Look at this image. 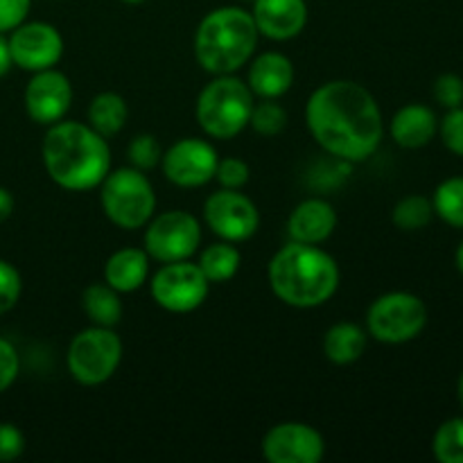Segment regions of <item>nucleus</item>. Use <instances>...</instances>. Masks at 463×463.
Listing matches in <instances>:
<instances>
[{"label":"nucleus","instance_id":"nucleus-33","mask_svg":"<svg viewBox=\"0 0 463 463\" xmlns=\"http://www.w3.org/2000/svg\"><path fill=\"white\" fill-rule=\"evenodd\" d=\"M441 140L452 154L463 156V104L457 109H450L448 116L441 120Z\"/></svg>","mask_w":463,"mask_h":463},{"label":"nucleus","instance_id":"nucleus-13","mask_svg":"<svg viewBox=\"0 0 463 463\" xmlns=\"http://www.w3.org/2000/svg\"><path fill=\"white\" fill-rule=\"evenodd\" d=\"M9 52L14 66L27 72L54 68L63 57V36L50 23L32 21L14 27L9 36Z\"/></svg>","mask_w":463,"mask_h":463},{"label":"nucleus","instance_id":"nucleus-8","mask_svg":"<svg viewBox=\"0 0 463 463\" xmlns=\"http://www.w3.org/2000/svg\"><path fill=\"white\" fill-rule=\"evenodd\" d=\"M428 324L423 298L411 292H389L375 298L366 312V330L383 344H407L419 337Z\"/></svg>","mask_w":463,"mask_h":463},{"label":"nucleus","instance_id":"nucleus-11","mask_svg":"<svg viewBox=\"0 0 463 463\" xmlns=\"http://www.w3.org/2000/svg\"><path fill=\"white\" fill-rule=\"evenodd\" d=\"M203 222L220 240L247 242L260 226V213L240 190L220 188L203 202Z\"/></svg>","mask_w":463,"mask_h":463},{"label":"nucleus","instance_id":"nucleus-41","mask_svg":"<svg viewBox=\"0 0 463 463\" xmlns=\"http://www.w3.org/2000/svg\"><path fill=\"white\" fill-rule=\"evenodd\" d=\"M122 3H127V5H138V3H145V0H122Z\"/></svg>","mask_w":463,"mask_h":463},{"label":"nucleus","instance_id":"nucleus-1","mask_svg":"<svg viewBox=\"0 0 463 463\" xmlns=\"http://www.w3.org/2000/svg\"><path fill=\"white\" fill-rule=\"evenodd\" d=\"M312 138L344 163L373 156L384 136L383 111L369 89L351 80H333L312 90L306 104Z\"/></svg>","mask_w":463,"mask_h":463},{"label":"nucleus","instance_id":"nucleus-24","mask_svg":"<svg viewBox=\"0 0 463 463\" xmlns=\"http://www.w3.org/2000/svg\"><path fill=\"white\" fill-rule=\"evenodd\" d=\"M197 265L211 285L226 283V280H231L240 271L242 256H240V251L235 249L233 242L222 240V242L211 244V247H206L202 253H199Z\"/></svg>","mask_w":463,"mask_h":463},{"label":"nucleus","instance_id":"nucleus-18","mask_svg":"<svg viewBox=\"0 0 463 463\" xmlns=\"http://www.w3.org/2000/svg\"><path fill=\"white\" fill-rule=\"evenodd\" d=\"M294 66L283 52H265L249 66L247 86L260 99H279L292 89Z\"/></svg>","mask_w":463,"mask_h":463},{"label":"nucleus","instance_id":"nucleus-6","mask_svg":"<svg viewBox=\"0 0 463 463\" xmlns=\"http://www.w3.org/2000/svg\"><path fill=\"white\" fill-rule=\"evenodd\" d=\"M99 203L109 222L125 231L147 226L156 211V194L143 170L120 167L99 184Z\"/></svg>","mask_w":463,"mask_h":463},{"label":"nucleus","instance_id":"nucleus-31","mask_svg":"<svg viewBox=\"0 0 463 463\" xmlns=\"http://www.w3.org/2000/svg\"><path fill=\"white\" fill-rule=\"evenodd\" d=\"M249 176H251V170H249L242 158H222V161H217L215 179L222 188L242 190L249 184Z\"/></svg>","mask_w":463,"mask_h":463},{"label":"nucleus","instance_id":"nucleus-34","mask_svg":"<svg viewBox=\"0 0 463 463\" xmlns=\"http://www.w3.org/2000/svg\"><path fill=\"white\" fill-rule=\"evenodd\" d=\"M18 371H21V357H18L16 346L0 337V393L7 392L16 383Z\"/></svg>","mask_w":463,"mask_h":463},{"label":"nucleus","instance_id":"nucleus-37","mask_svg":"<svg viewBox=\"0 0 463 463\" xmlns=\"http://www.w3.org/2000/svg\"><path fill=\"white\" fill-rule=\"evenodd\" d=\"M14 61H12V52H9V39L0 32V77L7 75L12 71Z\"/></svg>","mask_w":463,"mask_h":463},{"label":"nucleus","instance_id":"nucleus-39","mask_svg":"<svg viewBox=\"0 0 463 463\" xmlns=\"http://www.w3.org/2000/svg\"><path fill=\"white\" fill-rule=\"evenodd\" d=\"M457 269L463 274V242L459 244V249H457Z\"/></svg>","mask_w":463,"mask_h":463},{"label":"nucleus","instance_id":"nucleus-14","mask_svg":"<svg viewBox=\"0 0 463 463\" xmlns=\"http://www.w3.org/2000/svg\"><path fill=\"white\" fill-rule=\"evenodd\" d=\"M326 455V441L312 425L279 423L262 439V457L269 463H319Z\"/></svg>","mask_w":463,"mask_h":463},{"label":"nucleus","instance_id":"nucleus-25","mask_svg":"<svg viewBox=\"0 0 463 463\" xmlns=\"http://www.w3.org/2000/svg\"><path fill=\"white\" fill-rule=\"evenodd\" d=\"M434 213L441 217L446 224L463 229V176H452L446 179L432 197Z\"/></svg>","mask_w":463,"mask_h":463},{"label":"nucleus","instance_id":"nucleus-12","mask_svg":"<svg viewBox=\"0 0 463 463\" xmlns=\"http://www.w3.org/2000/svg\"><path fill=\"white\" fill-rule=\"evenodd\" d=\"M217 161V149L208 140L184 138L163 152L161 170L179 188H202L215 179Z\"/></svg>","mask_w":463,"mask_h":463},{"label":"nucleus","instance_id":"nucleus-2","mask_svg":"<svg viewBox=\"0 0 463 463\" xmlns=\"http://www.w3.org/2000/svg\"><path fill=\"white\" fill-rule=\"evenodd\" d=\"M45 172L71 193L99 188L111 172V149L104 136L84 122L59 120L48 127L41 145Z\"/></svg>","mask_w":463,"mask_h":463},{"label":"nucleus","instance_id":"nucleus-30","mask_svg":"<svg viewBox=\"0 0 463 463\" xmlns=\"http://www.w3.org/2000/svg\"><path fill=\"white\" fill-rule=\"evenodd\" d=\"M23 292L21 274L7 260H0V315L12 310Z\"/></svg>","mask_w":463,"mask_h":463},{"label":"nucleus","instance_id":"nucleus-17","mask_svg":"<svg viewBox=\"0 0 463 463\" xmlns=\"http://www.w3.org/2000/svg\"><path fill=\"white\" fill-rule=\"evenodd\" d=\"M337 229V213L333 203L321 197L303 199L297 203L288 220V233L292 242L321 244Z\"/></svg>","mask_w":463,"mask_h":463},{"label":"nucleus","instance_id":"nucleus-19","mask_svg":"<svg viewBox=\"0 0 463 463\" xmlns=\"http://www.w3.org/2000/svg\"><path fill=\"white\" fill-rule=\"evenodd\" d=\"M439 120L434 111L425 104H407L398 109L389 125V134L401 147L419 149L425 147L437 136Z\"/></svg>","mask_w":463,"mask_h":463},{"label":"nucleus","instance_id":"nucleus-20","mask_svg":"<svg viewBox=\"0 0 463 463\" xmlns=\"http://www.w3.org/2000/svg\"><path fill=\"white\" fill-rule=\"evenodd\" d=\"M147 274L149 256L145 249H118L104 262V283L111 285L120 294H131L143 288Z\"/></svg>","mask_w":463,"mask_h":463},{"label":"nucleus","instance_id":"nucleus-26","mask_svg":"<svg viewBox=\"0 0 463 463\" xmlns=\"http://www.w3.org/2000/svg\"><path fill=\"white\" fill-rule=\"evenodd\" d=\"M434 217V206L432 199L423 197V194H410V197L401 199V202L393 206L392 220L393 224L401 231H420L432 222Z\"/></svg>","mask_w":463,"mask_h":463},{"label":"nucleus","instance_id":"nucleus-3","mask_svg":"<svg viewBox=\"0 0 463 463\" xmlns=\"http://www.w3.org/2000/svg\"><path fill=\"white\" fill-rule=\"evenodd\" d=\"M267 279L279 301L298 310H310L335 297L339 267L319 244L289 242L274 253Z\"/></svg>","mask_w":463,"mask_h":463},{"label":"nucleus","instance_id":"nucleus-21","mask_svg":"<svg viewBox=\"0 0 463 463\" xmlns=\"http://www.w3.org/2000/svg\"><path fill=\"white\" fill-rule=\"evenodd\" d=\"M366 351V333L357 324L339 321L324 335V353L333 364L346 366L360 360Z\"/></svg>","mask_w":463,"mask_h":463},{"label":"nucleus","instance_id":"nucleus-23","mask_svg":"<svg viewBox=\"0 0 463 463\" xmlns=\"http://www.w3.org/2000/svg\"><path fill=\"white\" fill-rule=\"evenodd\" d=\"M81 307L93 326L116 328L122 319L120 292L107 283H93L81 294Z\"/></svg>","mask_w":463,"mask_h":463},{"label":"nucleus","instance_id":"nucleus-9","mask_svg":"<svg viewBox=\"0 0 463 463\" xmlns=\"http://www.w3.org/2000/svg\"><path fill=\"white\" fill-rule=\"evenodd\" d=\"M149 292L158 307L175 315H188L203 306L211 292V283L199 269L197 262L179 260L165 262L156 274L152 276Z\"/></svg>","mask_w":463,"mask_h":463},{"label":"nucleus","instance_id":"nucleus-29","mask_svg":"<svg viewBox=\"0 0 463 463\" xmlns=\"http://www.w3.org/2000/svg\"><path fill=\"white\" fill-rule=\"evenodd\" d=\"M127 154H129L131 167L143 172H149L154 170V167L161 165V158H163L161 143H158L156 136L152 134L136 136V138L129 143V152Z\"/></svg>","mask_w":463,"mask_h":463},{"label":"nucleus","instance_id":"nucleus-32","mask_svg":"<svg viewBox=\"0 0 463 463\" xmlns=\"http://www.w3.org/2000/svg\"><path fill=\"white\" fill-rule=\"evenodd\" d=\"M434 99H437L441 107H446L448 111L450 109H457L463 104V80L455 72H446V75L437 77L434 81Z\"/></svg>","mask_w":463,"mask_h":463},{"label":"nucleus","instance_id":"nucleus-38","mask_svg":"<svg viewBox=\"0 0 463 463\" xmlns=\"http://www.w3.org/2000/svg\"><path fill=\"white\" fill-rule=\"evenodd\" d=\"M14 213V197L12 193H9L7 188H3L0 185V224H3L5 220H9Z\"/></svg>","mask_w":463,"mask_h":463},{"label":"nucleus","instance_id":"nucleus-36","mask_svg":"<svg viewBox=\"0 0 463 463\" xmlns=\"http://www.w3.org/2000/svg\"><path fill=\"white\" fill-rule=\"evenodd\" d=\"M32 0H0V32L7 34L27 18Z\"/></svg>","mask_w":463,"mask_h":463},{"label":"nucleus","instance_id":"nucleus-28","mask_svg":"<svg viewBox=\"0 0 463 463\" xmlns=\"http://www.w3.org/2000/svg\"><path fill=\"white\" fill-rule=\"evenodd\" d=\"M249 125L256 134L274 138V136L283 134V129L288 127V111L276 99H262V102L253 104Z\"/></svg>","mask_w":463,"mask_h":463},{"label":"nucleus","instance_id":"nucleus-35","mask_svg":"<svg viewBox=\"0 0 463 463\" xmlns=\"http://www.w3.org/2000/svg\"><path fill=\"white\" fill-rule=\"evenodd\" d=\"M25 450V437L14 423H0V463L16 461Z\"/></svg>","mask_w":463,"mask_h":463},{"label":"nucleus","instance_id":"nucleus-40","mask_svg":"<svg viewBox=\"0 0 463 463\" xmlns=\"http://www.w3.org/2000/svg\"><path fill=\"white\" fill-rule=\"evenodd\" d=\"M457 396H459V402H461V407H463V373H461V378H459V384H457Z\"/></svg>","mask_w":463,"mask_h":463},{"label":"nucleus","instance_id":"nucleus-15","mask_svg":"<svg viewBox=\"0 0 463 463\" xmlns=\"http://www.w3.org/2000/svg\"><path fill=\"white\" fill-rule=\"evenodd\" d=\"M25 111L36 125H54V122L63 120L72 104V84L61 71H48L32 72V80L27 81L25 95Z\"/></svg>","mask_w":463,"mask_h":463},{"label":"nucleus","instance_id":"nucleus-22","mask_svg":"<svg viewBox=\"0 0 463 463\" xmlns=\"http://www.w3.org/2000/svg\"><path fill=\"white\" fill-rule=\"evenodd\" d=\"M129 118V107L125 98L116 90L98 93L89 104V127L104 138H113L120 134Z\"/></svg>","mask_w":463,"mask_h":463},{"label":"nucleus","instance_id":"nucleus-5","mask_svg":"<svg viewBox=\"0 0 463 463\" xmlns=\"http://www.w3.org/2000/svg\"><path fill=\"white\" fill-rule=\"evenodd\" d=\"M253 93L235 75H215L197 98V122L206 136L215 140H231L249 127L253 109Z\"/></svg>","mask_w":463,"mask_h":463},{"label":"nucleus","instance_id":"nucleus-16","mask_svg":"<svg viewBox=\"0 0 463 463\" xmlns=\"http://www.w3.org/2000/svg\"><path fill=\"white\" fill-rule=\"evenodd\" d=\"M251 16L260 36L289 41L306 30L307 5L306 0H256Z\"/></svg>","mask_w":463,"mask_h":463},{"label":"nucleus","instance_id":"nucleus-4","mask_svg":"<svg viewBox=\"0 0 463 463\" xmlns=\"http://www.w3.org/2000/svg\"><path fill=\"white\" fill-rule=\"evenodd\" d=\"M258 36L251 12L242 7L213 9L194 32V59L211 75H233L253 57Z\"/></svg>","mask_w":463,"mask_h":463},{"label":"nucleus","instance_id":"nucleus-27","mask_svg":"<svg viewBox=\"0 0 463 463\" xmlns=\"http://www.w3.org/2000/svg\"><path fill=\"white\" fill-rule=\"evenodd\" d=\"M434 457L441 463H463V419H450L437 430Z\"/></svg>","mask_w":463,"mask_h":463},{"label":"nucleus","instance_id":"nucleus-10","mask_svg":"<svg viewBox=\"0 0 463 463\" xmlns=\"http://www.w3.org/2000/svg\"><path fill=\"white\" fill-rule=\"evenodd\" d=\"M202 242V224L185 211H165L152 217L145 229V251L152 260H190Z\"/></svg>","mask_w":463,"mask_h":463},{"label":"nucleus","instance_id":"nucleus-7","mask_svg":"<svg viewBox=\"0 0 463 463\" xmlns=\"http://www.w3.org/2000/svg\"><path fill=\"white\" fill-rule=\"evenodd\" d=\"M120 362L122 339L116 330L104 326L80 330L68 346V371L84 387H98L111 380Z\"/></svg>","mask_w":463,"mask_h":463}]
</instances>
